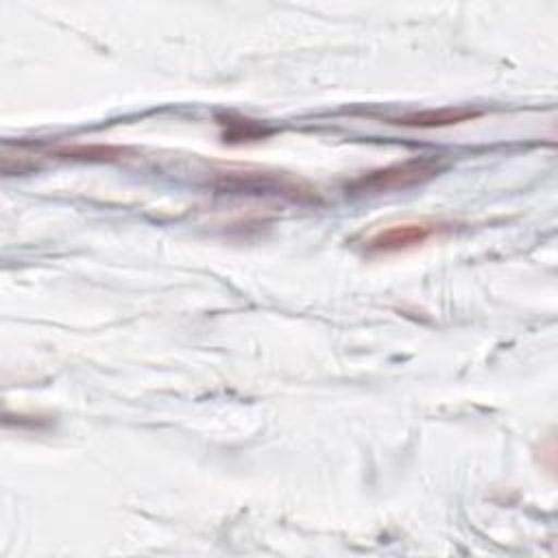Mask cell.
Listing matches in <instances>:
<instances>
[{
	"mask_svg": "<svg viewBox=\"0 0 558 558\" xmlns=\"http://www.w3.org/2000/svg\"><path fill=\"white\" fill-rule=\"evenodd\" d=\"M440 170V163L436 159L423 157V159H408L403 163H392L379 170H373L364 177H360L355 183H351V190L355 192H388L399 187H410L416 183H423L432 179Z\"/></svg>",
	"mask_w": 558,
	"mask_h": 558,
	"instance_id": "1",
	"label": "cell"
},
{
	"mask_svg": "<svg viewBox=\"0 0 558 558\" xmlns=\"http://www.w3.org/2000/svg\"><path fill=\"white\" fill-rule=\"evenodd\" d=\"M442 222L421 218V220H408L399 225H390L386 229H379L366 240L368 253H399L408 251L412 246H418L427 242L432 235L442 231Z\"/></svg>",
	"mask_w": 558,
	"mask_h": 558,
	"instance_id": "2",
	"label": "cell"
},
{
	"mask_svg": "<svg viewBox=\"0 0 558 558\" xmlns=\"http://www.w3.org/2000/svg\"><path fill=\"white\" fill-rule=\"evenodd\" d=\"M477 116L480 111L471 107H440V109H423V111L399 116L392 120V124L412 126V129H442V126H456V124L469 122Z\"/></svg>",
	"mask_w": 558,
	"mask_h": 558,
	"instance_id": "3",
	"label": "cell"
},
{
	"mask_svg": "<svg viewBox=\"0 0 558 558\" xmlns=\"http://www.w3.org/2000/svg\"><path fill=\"white\" fill-rule=\"evenodd\" d=\"M122 148L116 146H102V144H74V146H61L59 150H54L57 157L63 159H81V161H113L118 157H122Z\"/></svg>",
	"mask_w": 558,
	"mask_h": 558,
	"instance_id": "4",
	"label": "cell"
}]
</instances>
